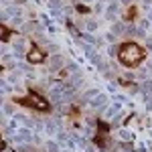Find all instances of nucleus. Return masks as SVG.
Segmentation results:
<instances>
[{
	"mask_svg": "<svg viewBox=\"0 0 152 152\" xmlns=\"http://www.w3.org/2000/svg\"><path fill=\"white\" fill-rule=\"evenodd\" d=\"M146 55V51L138 45V43H124V45H120V51H118V61L122 63V65H126V67H134V65H138L142 59Z\"/></svg>",
	"mask_w": 152,
	"mask_h": 152,
	"instance_id": "obj_1",
	"label": "nucleus"
},
{
	"mask_svg": "<svg viewBox=\"0 0 152 152\" xmlns=\"http://www.w3.org/2000/svg\"><path fill=\"white\" fill-rule=\"evenodd\" d=\"M33 138H35V134H33L31 128H20L12 136V142H16V144H33Z\"/></svg>",
	"mask_w": 152,
	"mask_h": 152,
	"instance_id": "obj_2",
	"label": "nucleus"
},
{
	"mask_svg": "<svg viewBox=\"0 0 152 152\" xmlns=\"http://www.w3.org/2000/svg\"><path fill=\"white\" fill-rule=\"evenodd\" d=\"M26 53V43H24L23 37H14L12 39V55L16 59H23Z\"/></svg>",
	"mask_w": 152,
	"mask_h": 152,
	"instance_id": "obj_3",
	"label": "nucleus"
},
{
	"mask_svg": "<svg viewBox=\"0 0 152 152\" xmlns=\"http://www.w3.org/2000/svg\"><path fill=\"white\" fill-rule=\"evenodd\" d=\"M107 102H110V99H107V95H105V94H99V95L94 99V102L89 104V107H91L94 112H97V114H104V110L110 105Z\"/></svg>",
	"mask_w": 152,
	"mask_h": 152,
	"instance_id": "obj_4",
	"label": "nucleus"
},
{
	"mask_svg": "<svg viewBox=\"0 0 152 152\" xmlns=\"http://www.w3.org/2000/svg\"><path fill=\"white\" fill-rule=\"evenodd\" d=\"M65 65V59L61 53H55V55H49V61H47V67L49 71H61V67Z\"/></svg>",
	"mask_w": 152,
	"mask_h": 152,
	"instance_id": "obj_5",
	"label": "nucleus"
},
{
	"mask_svg": "<svg viewBox=\"0 0 152 152\" xmlns=\"http://www.w3.org/2000/svg\"><path fill=\"white\" fill-rule=\"evenodd\" d=\"M26 59H28V63H41V61H45V55H43V51H41V47H31V51H28V55H26Z\"/></svg>",
	"mask_w": 152,
	"mask_h": 152,
	"instance_id": "obj_6",
	"label": "nucleus"
},
{
	"mask_svg": "<svg viewBox=\"0 0 152 152\" xmlns=\"http://www.w3.org/2000/svg\"><path fill=\"white\" fill-rule=\"evenodd\" d=\"M120 107H122V104H118V102L110 104V105L104 110V118H105V120H114V118L120 114Z\"/></svg>",
	"mask_w": 152,
	"mask_h": 152,
	"instance_id": "obj_7",
	"label": "nucleus"
},
{
	"mask_svg": "<svg viewBox=\"0 0 152 152\" xmlns=\"http://www.w3.org/2000/svg\"><path fill=\"white\" fill-rule=\"evenodd\" d=\"M97 95H99V89H97V87H89V89H87L79 99H81V104H91Z\"/></svg>",
	"mask_w": 152,
	"mask_h": 152,
	"instance_id": "obj_8",
	"label": "nucleus"
},
{
	"mask_svg": "<svg viewBox=\"0 0 152 152\" xmlns=\"http://www.w3.org/2000/svg\"><path fill=\"white\" fill-rule=\"evenodd\" d=\"M14 120H18L24 128H35V124H37V118H28L26 114H16Z\"/></svg>",
	"mask_w": 152,
	"mask_h": 152,
	"instance_id": "obj_9",
	"label": "nucleus"
},
{
	"mask_svg": "<svg viewBox=\"0 0 152 152\" xmlns=\"http://www.w3.org/2000/svg\"><path fill=\"white\" fill-rule=\"evenodd\" d=\"M126 28H128L126 23H120V20H118V23H114L110 26V33L116 35V37H126Z\"/></svg>",
	"mask_w": 152,
	"mask_h": 152,
	"instance_id": "obj_10",
	"label": "nucleus"
},
{
	"mask_svg": "<svg viewBox=\"0 0 152 152\" xmlns=\"http://www.w3.org/2000/svg\"><path fill=\"white\" fill-rule=\"evenodd\" d=\"M28 102H33V104H35V107H39V110H47V102H45L41 95L31 94V95H28Z\"/></svg>",
	"mask_w": 152,
	"mask_h": 152,
	"instance_id": "obj_11",
	"label": "nucleus"
},
{
	"mask_svg": "<svg viewBox=\"0 0 152 152\" xmlns=\"http://www.w3.org/2000/svg\"><path fill=\"white\" fill-rule=\"evenodd\" d=\"M57 132H59L57 122H55V120H47V122H45V134H47V136H53V134H57Z\"/></svg>",
	"mask_w": 152,
	"mask_h": 152,
	"instance_id": "obj_12",
	"label": "nucleus"
},
{
	"mask_svg": "<svg viewBox=\"0 0 152 152\" xmlns=\"http://www.w3.org/2000/svg\"><path fill=\"white\" fill-rule=\"evenodd\" d=\"M2 116H16V107H14V104H8V102H4V104H2Z\"/></svg>",
	"mask_w": 152,
	"mask_h": 152,
	"instance_id": "obj_13",
	"label": "nucleus"
},
{
	"mask_svg": "<svg viewBox=\"0 0 152 152\" xmlns=\"http://www.w3.org/2000/svg\"><path fill=\"white\" fill-rule=\"evenodd\" d=\"M105 8H107V6H105V2H104V0H102V2H95L94 6H91L94 14H105Z\"/></svg>",
	"mask_w": 152,
	"mask_h": 152,
	"instance_id": "obj_14",
	"label": "nucleus"
},
{
	"mask_svg": "<svg viewBox=\"0 0 152 152\" xmlns=\"http://www.w3.org/2000/svg\"><path fill=\"white\" fill-rule=\"evenodd\" d=\"M57 142H59V144H61V142L67 144V142H69V134H67L65 130H59V132H57Z\"/></svg>",
	"mask_w": 152,
	"mask_h": 152,
	"instance_id": "obj_15",
	"label": "nucleus"
},
{
	"mask_svg": "<svg viewBox=\"0 0 152 152\" xmlns=\"http://www.w3.org/2000/svg\"><path fill=\"white\" fill-rule=\"evenodd\" d=\"M118 51H120V45H110L107 47V57H118Z\"/></svg>",
	"mask_w": 152,
	"mask_h": 152,
	"instance_id": "obj_16",
	"label": "nucleus"
},
{
	"mask_svg": "<svg viewBox=\"0 0 152 152\" xmlns=\"http://www.w3.org/2000/svg\"><path fill=\"white\" fill-rule=\"evenodd\" d=\"M18 152H35L33 144H18Z\"/></svg>",
	"mask_w": 152,
	"mask_h": 152,
	"instance_id": "obj_17",
	"label": "nucleus"
},
{
	"mask_svg": "<svg viewBox=\"0 0 152 152\" xmlns=\"http://www.w3.org/2000/svg\"><path fill=\"white\" fill-rule=\"evenodd\" d=\"M85 31H87V33H91V31H95V28H97V23H95V20H85Z\"/></svg>",
	"mask_w": 152,
	"mask_h": 152,
	"instance_id": "obj_18",
	"label": "nucleus"
},
{
	"mask_svg": "<svg viewBox=\"0 0 152 152\" xmlns=\"http://www.w3.org/2000/svg\"><path fill=\"white\" fill-rule=\"evenodd\" d=\"M116 39H118V37H116V35H112V33H107V35H105V41H107L110 45H114V43H116Z\"/></svg>",
	"mask_w": 152,
	"mask_h": 152,
	"instance_id": "obj_19",
	"label": "nucleus"
},
{
	"mask_svg": "<svg viewBox=\"0 0 152 152\" xmlns=\"http://www.w3.org/2000/svg\"><path fill=\"white\" fill-rule=\"evenodd\" d=\"M120 124H122V114H118V116L112 120V126H120Z\"/></svg>",
	"mask_w": 152,
	"mask_h": 152,
	"instance_id": "obj_20",
	"label": "nucleus"
},
{
	"mask_svg": "<svg viewBox=\"0 0 152 152\" xmlns=\"http://www.w3.org/2000/svg\"><path fill=\"white\" fill-rule=\"evenodd\" d=\"M120 134H122V138H124V140H132V134H130V132H124V130H122Z\"/></svg>",
	"mask_w": 152,
	"mask_h": 152,
	"instance_id": "obj_21",
	"label": "nucleus"
},
{
	"mask_svg": "<svg viewBox=\"0 0 152 152\" xmlns=\"http://www.w3.org/2000/svg\"><path fill=\"white\" fill-rule=\"evenodd\" d=\"M140 26H142V28H144V31H146V28L150 26V20H148V18H144V20H142V23H140Z\"/></svg>",
	"mask_w": 152,
	"mask_h": 152,
	"instance_id": "obj_22",
	"label": "nucleus"
},
{
	"mask_svg": "<svg viewBox=\"0 0 152 152\" xmlns=\"http://www.w3.org/2000/svg\"><path fill=\"white\" fill-rule=\"evenodd\" d=\"M144 47H146V49H152V39H148V37H146V43H144Z\"/></svg>",
	"mask_w": 152,
	"mask_h": 152,
	"instance_id": "obj_23",
	"label": "nucleus"
},
{
	"mask_svg": "<svg viewBox=\"0 0 152 152\" xmlns=\"http://www.w3.org/2000/svg\"><path fill=\"white\" fill-rule=\"evenodd\" d=\"M132 2H134V0H120V4H122V6H130Z\"/></svg>",
	"mask_w": 152,
	"mask_h": 152,
	"instance_id": "obj_24",
	"label": "nucleus"
},
{
	"mask_svg": "<svg viewBox=\"0 0 152 152\" xmlns=\"http://www.w3.org/2000/svg\"><path fill=\"white\" fill-rule=\"evenodd\" d=\"M148 20H150V23H152V8H150V10H148Z\"/></svg>",
	"mask_w": 152,
	"mask_h": 152,
	"instance_id": "obj_25",
	"label": "nucleus"
},
{
	"mask_svg": "<svg viewBox=\"0 0 152 152\" xmlns=\"http://www.w3.org/2000/svg\"><path fill=\"white\" fill-rule=\"evenodd\" d=\"M14 2H16V4H24L26 0H14Z\"/></svg>",
	"mask_w": 152,
	"mask_h": 152,
	"instance_id": "obj_26",
	"label": "nucleus"
},
{
	"mask_svg": "<svg viewBox=\"0 0 152 152\" xmlns=\"http://www.w3.org/2000/svg\"><path fill=\"white\" fill-rule=\"evenodd\" d=\"M61 152H73V150H71V148H65V150H61Z\"/></svg>",
	"mask_w": 152,
	"mask_h": 152,
	"instance_id": "obj_27",
	"label": "nucleus"
},
{
	"mask_svg": "<svg viewBox=\"0 0 152 152\" xmlns=\"http://www.w3.org/2000/svg\"><path fill=\"white\" fill-rule=\"evenodd\" d=\"M81 2H91V0H81Z\"/></svg>",
	"mask_w": 152,
	"mask_h": 152,
	"instance_id": "obj_28",
	"label": "nucleus"
}]
</instances>
